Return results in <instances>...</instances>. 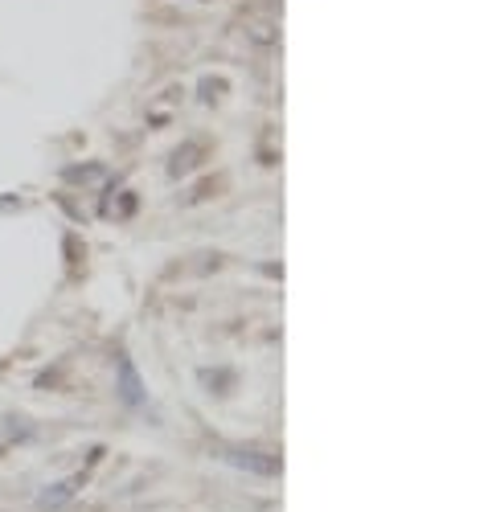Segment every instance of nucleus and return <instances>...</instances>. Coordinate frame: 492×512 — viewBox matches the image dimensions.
Instances as JSON below:
<instances>
[{
    "instance_id": "5",
    "label": "nucleus",
    "mask_w": 492,
    "mask_h": 512,
    "mask_svg": "<svg viewBox=\"0 0 492 512\" xmlns=\"http://www.w3.org/2000/svg\"><path fill=\"white\" fill-rule=\"evenodd\" d=\"M74 484H78V480H66V484H58L54 492H46V496H41V504H46V508H58V504H66V500L74 496Z\"/></svg>"
},
{
    "instance_id": "2",
    "label": "nucleus",
    "mask_w": 492,
    "mask_h": 512,
    "mask_svg": "<svg viewBox=\"0 0 492 512\" xmlns=\"http://www.w3.org/2000/svg\"><path fill=\"white\" fill-rule=\"evenodd\" d=\"M119 398L128 402V406H140V402H144V381H140L132 357H123V361H119Z\"/></svg>"
},
{
    "instance_id": "4",
    "label": "nucleus",
    "mask_w": 492,
    "mask_h": 512,
    "mask_svg": "<svg viewBox=\"0 0 492 512\" xmlns=\"http://www.w3.org/2000/svg\"><path fill=\"white\" fill-rule=\"evenodd\" d=\"M197 152H201V148H197V144H189V148H185V152H177V156H173V164H169V173H173V177H181V173H189V168H193V164H197V160H193V156H197Z\"/></svg>"
},
{
    "instance_id": "1",
    "label": "nucleus",
    "mask_w": 492,
    "mask_h": 512,
    "mask_svg": "<svg viewBox=\"0 0 492 512\" xmlns=\"http://www.w3.org/2000/svg\"><path fill=\"white\" fill-rule=\"evenodd\" d=\"M226 459L234 467H246V472H255V476H279L283 472V459L271 455V451H246V447H234L226 451Z\"/></svg>"
},
{
    "instance_id": "3",
    "label": "nucleus",
    "mask_w": 492,
    "mask_h": 512,
    "mask_svg": "<svg viewBox=\"0 0 492 512\" xmlns=\"http://www.w3.org/2000/svg\"><path fill=\"white\" fill-rule=\"evenodd\" d=\"M246 37L259 41V46H275V41H279L275 21H246Z\"/></svg>"
}]
</instances>
